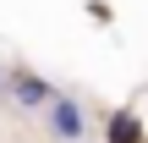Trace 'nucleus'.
I'll use <instances>...</instances> for the list:
<instances>
[{
	"label": "nucleus",
	"mask_w": 148,
	"mask_h": 143,
	"mask_svg": "<svg viewBox=\"0 0 148 143\" xmlns=\"http://www.w3.org/2000/svg\"><path fill=\"white\" fill-rule=\"evenodd\" d=\"M110 143H137V116H126V110H121V116L110 121Z\"/></svg>",
	"instance_id": "nucleus-3"
},
{
	"label": "nucleus",
	"mask_w": 148,
	"mask_h": 143,
	"mask_svg": "<svg viewBox=\"0 0 148 143\" xmlns=\"http://www.w3.org/2000/svg\"><path fill=\"white\" fill-rule=\"evenodd\" d=\"M11 94H16L22 105H49V99H55V88H49L44 77H27V72H16V77H11Z\"/></svg>",
	"instance_id": "nucleus-2"
},
{
	"label": "nucleus",
	"mask_w": 148,
	"mask_h": 143,
	"mask_svg": "<svg viewBox=\"0 0 148 143\" xmlns=\"http://www.w3.org/2000/svg\"><path fill=\"white\" fill-rule=\"evenodd\" d=\"M49 132L60 143H82V110H77V99H66V94L49 99Z\"/></svg>",
	"instance_id": "nucleus-1"
}]
</instances>
